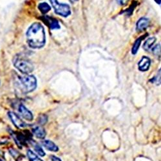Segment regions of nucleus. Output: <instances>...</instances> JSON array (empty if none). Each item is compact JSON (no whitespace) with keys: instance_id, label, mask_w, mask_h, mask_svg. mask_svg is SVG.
<instances>
[{"instance_id":"f257e3e1","label":"nucleus","mask_w":161,"mask_h":161,"mask_svg":"<svg viewBox=\"0 0 161 161\" xmlns=\"http://www.w3.org/2000/svg\"><path fill=\"white\" fill-rule=\"evenodd\" d=\"M29 46L34 49L43 48L46 43L45 32L43 25L39 23L31 25L26 33Z\"/></svg>"},{"instance_id":"f03ea898","label":"nucleus","mask_w":161,"mask_h":161,"mask_svg":"<svg viewBox=\"0 0 161 161\" xmlns=\"http://www.w3.org/2000/svg\"><path fill=\"white\" fill-rule=\"evenodd\" d=\"M20 84L22 91L27 94L34 90L37 87V79L35 76L32 75H27L20 77Z\"/></svg>"},{"instance_id":"7ed1b4c3","label":"nucleus","mask_w":161,"mask_h":161,"mask_svg":"<svg viewBox=\"0 0 161 161\" xmlns=\"http://www.w3.org/2000/svg\"><path fill=\"white\" fill-rule=\"evenodd\" d=\"M14 65L20 72L25 74L32 72L34 69L32 63L23 57H16L14 61Z\"/></svg>"},{"instance_id":"20e7f679","label":"nucleus","mask_w":161,"mask_h":161,"mask_svg":"<svg viewBox=\"0 0 161 161\" xmlns=\"http://www.w3.org/2000/svg\"><path fill=\"white\" fill-rule=\"evenodd\" d=\"M56 14L66 18L71 14L70 7L68 4L59 3L57 0H49Z\"/></svg>"},{"instance_id":"39448f33","label":"nucleus","mask_w":161,"mask_h":161,"mask_svg":"<svg viewBox=\"0 0 161 161\" xmlns=\"http://www.w3.org/2000/svg\"><path fill=\"white\" fill-rule=\"evenodd\" d=\"M8 115L10 119L11 120L14 125L16 126L17 128H25V127L26 126V124H25V123L16 114L12 112H8Z\"/></svg>"},{"instance_id":"423d86ee","label":"nucleus","mask_w":161,"mask_h":161,"mask_svg":"<svg viewBox=\"0 0 161 161\" xmlns=\"http://www.w3.org/2000/svg\"><path fill=\"white\" fill-rule=\"evenodd\" d=\"M19 113L20 114V115L27 121H32L33 120V115L32 114V112L30 111L29 110H28L26 107H25L23 105L21 104L19 106V109H18Z\"/></svg>"},{"instance_id":"0eeeda50","label":"nucleus","mask_w":161,"mask_h":161,"mask_svg":"<svg viewBox=\"0 0 161 161\" xmlns=\"http://www.w3.org/2000/svg\"><path fill=\"white\" fill-rule=\"evenodd\" d=\"M150 64H151V61L150 58H148L146 56H144L142 57L141 61L139 62L138 64L139 69L142 72L147 71L149 69Z\"/></svg>"},{"instance_id":"6e6552de","label":"nucleus","mask_w":161,"mask_h":161,"mask_svg":"<svg viewBox=\"0 0 161 161\" xmlns=\"http://www.w3.org/2000/svg\"><path fill=\"white\" fill-rule=\"evenodd\" d=\"M148 25H149V20L146 18H142L137 23L136 29L137 30L141 32L142 30H145L148 27Z\"/></svg>"},{"instance_id":"1a4fd4ad","label":"nucleus","mask_w":161,"mask_h":161,"mask_svg":"<svg viewBox=\"0 0 161 161\" xmlns=\"http://www.w3.org/2000/svg\"><path fill=\"white\" fill-rule=\"evenodd\" d=\"M33 133L39 139H44L46 136V132L43 128L41 126H36L32 129Z\"/></svg>"},{"instance_id":"9d476101","label":"nucleus","mask_w":161,"mask_h":161,"mask_svg":"<svg viewBox=\"0 0 161 161\" xmlns=\"http://www.w3.org/2000/svg\"><path fill=\"white\" fill-rule=\"evenodd\" d=\"M42 144H43V146L48 150L54 151V152H56L59 150L58 147L51 141L45 140L42 142Z\"/></svg>"},{"instance_id":"9b49d317","label":"nucleus","mask_w":161,"mask_h":161,"mask_svg":"<svg viewBox=\"0 0 161 161\" xmlns=\"http://www.w3.org/2000/svg\"><path fill=\"white\" fill-rule=\"evenodd\" d=\"M146 36H148V34H146L144 36H141L140 38H139L136 41H135V43L133 46V48H132V54H136L137 53V51L138 50L139 48V47L141 45V41L145 39V38L146 37Z\"/></svg>"},{"instance_id":"f8f14e48","label":"nucleus","mask_w":161,"mask_h":161,"mask_svg":"<svg viewBox=\"0 0 161 161\" xmlns=\"http://www.w3.org/2000/svg\"><path fill=\"white\" fill-rule=\"evenodd\" d=\"M155 41H156L155 38H150L149 39H148L143 45L144 49H145L146 51H148V50L152 47V46H153Z\"/></svg>"},{"instance_id":"ddd939ff","label":"nucleus","mask_w":161,"mask_h":161,"mask_svg":"<svg viewBox=\"0 0 161 161\" xmlns=\"http://www.w3.org/2000/svg\"><path fill=\"white\" fill-rule=\"evenodd\" d=\"M38 8L42 14H45L50 11V9H51V7H50V6L48 3L43 2V3H40L38 5Z\"/></svg>"},{"instance_id":"4468645a","label":"nucleus","mask_w":161,"mask_h":161,"mask_svg":"<svg viewBox=\"0 0 161 161\" xmlns=\"http://www.w3.org/2000/svg\"><path fill=\"white\" fill-rule=\"evenodd\" d=\"M27 156L30 161H43L30 150L27 151Z\"/></svg>"},{"instance_id":"2eb2a0df","label":"nucleus","mask_w":161,"mask_h":161,"mask_svg":"<svg viewBox=\"0 0 161 161\" xmlns=\"http://www.w3.org/2000/svg\"><path fill=\"white\" fill-rule=\"evenodd\" d=\"M34 149H35V150H36V151L37 152V153H38L39 155H41V157H43V156L45 155V151L43 150V149H42V148H41V146H39L38 145H36L34 146Z\"/></svg>"},{"instance_id":"dca6fc26","label":"nucleus","mask_w":161,"mask_h":161,"mask_svg":"<svg viewBox=\"0 0 161 161\" xmlns=\"http://www.w3.org/2000/svg\"><path fill=\"white\" fill-rule=\"evenodd\" d=\"M50 28L51 29H60V26L58 21L56 20H51V23H50Z\"/></svg>"},{"instance_id":"f3484780","label":"nucleus","mask_w":161,"mask_h":161,"mask_svg":"<svg viewBox=\"0 0 161 161\" xmlns=\"http://www.w3.org/2000/svg\"><path fill=\"white\" fill-rule=\"evenodd\" d=\"M47 122V117L45 115H41L39 118V123L41 124H45Z\"/></svg>"},{"instance_id":"a211bd4d","label":"nucleus","mask_w":161,"mask_h":161,"mask_svg":"<svg viewBox=\"0 0 161 161\" xmlns=\"http://www.w3.org/2000/svg\"><path fill=\"white\" fill-rule=\"evenodd\" d=\"M160 45H157L156 47H155L153 49V53L155 55H159V54H160Z\"/></svg>"},{"instance_id":"6ab92c4d","label":"nucleus","mask_w":161,"mask_h":161,"mask_svg":"<svg viewBox=\"0 0 161 161\" xmlns=\"http://www.w3.org/2000/svg\"><path fill=\"white\" fill-rule=\"evenodd\" d=\"M128 1V0H116L117 3L120 5H124Z\"/></svg>"},{"instance_id":"aec40b11","label":"nucleus","mask_w":161,"mask_h":161,"mask_svg":"<svg viewBox=\"0 0 161 161\" xmlns=\"http://www.w3.org/2000/svg\"><path fill=\"white\" fill-rule=\"evenodd\" d=\"M51 159H52V161H61V160L60 159L56 157V156H54V155L51 156Z\"/></svg>"},{"instance_id":"412c9836","label":"nucleus","mask_w":161,"mask_h":161,"mask_svg":"<svg viewBox=\"0 0 161 161\" xmlns=\"http://www.w3.org/2000/svg\"><path fill=\"white\" fill-rule=\"evenodd\" d=\"M154 1L159 5H160V0H154Z\"/></svg>"},{"instance_id":"4be33fe9","label":"nucleus","mask_w":161,"mask_h":161,"mask_svg":"<svg viewBox=\"0 0 161 161\" xmlns=\"http://www.w3.org/2000/svg\"><path fill=\"white\" fill-rule=\"evenodd\" d=\"M70 1L71 2H77V1H78V0H70Z\"/></svg>"}]
</instances>
